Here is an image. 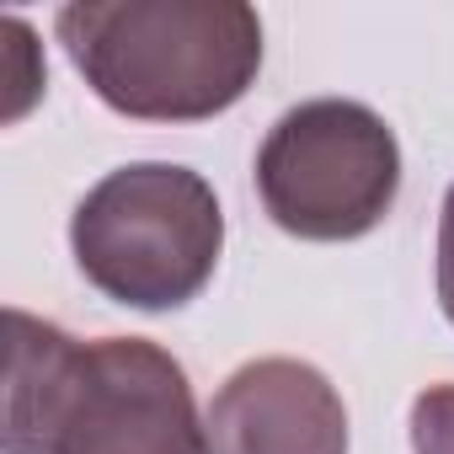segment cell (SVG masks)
Instances as JSON below:
<instances>
[{"label": "cell", "instance_id": "1", "mask_svg": "<svg viewBox=\"0 0 454 454\" xmlns=\"http://www.w3.org/2000/svg\"><path fill=\"white\" fill-rule=\"evenodd\" d=\"M6 454H208V422L160 342H81L27 310H6Z\"/></svg>", "mask_w": 454, "mask_h": 454}, {"label": "cell", "instance_id": "2", "mask_svg": "<svg viewBox=\"0 0 454 454\" xmlns=\"http://www.w3.org/2000/svg\"><path fill=\"white\" fill-rule=\"evenodd\" d=\"M54 33L86 86L139 123H203L262 70V17L247 0H70Z\"/></svg>", "mask_w": 454, "mask_h": 454}, {"label": "cell", "instance_id": "3", "mask_svg": "<svg viewBox=\"0 0 454 454\" xmlns=\"http://www.w3.org/2000/svg\"><path fill=\"white\" fill-rule=\"evenodd\" d=\"M70 247L97 294L160 316L208 289L224 252V214L192 166L134 160L81 198Z\"/></svg>", "mask_w": 454, "mask_h": 454}, {"label": "cell", "instance_id": "4", "mask_svg": "<svg viewBox=\"0 0 454 454\" xmlns=\"http://www.w3.org/2000/svg\"><path fill=\"white\" fill-rule=\"evenodd\" d=\"M401 192V145L390 123L348 97L289 107L257 150V198L300 241H358Z\"/></svg>", "mask_w": 454, "mask_h": 454}, {"label": "cell", "instance_id": "5", "mask_svg": "<svg viewBox=\"0 0 454 454\" xmlns=\"http://www.w3.org/2000/svg\"><path fill=\"white\" fill-rule=\"evenodd\" d=\"M208 454H348L337 385L300 358L241 364L208 401Z\"/></svg>", "mask_w": 454, "mask_h": 454}, {"label": "cell", "instance_id": "6", "mask_svg": "<svg viewBox=\"0 0 454 454\" xmlns=\"http://www.w3.org/2000/svg\"><path fill=\"white\" fill-rule=\"evenodd\" d=\"M411 449L454 454V385H427L411 401Z\"/></svg>", "mask_w": 454, "mask_h": 454}, {"label": "cell", "instance_id": "7", "mask_svg": "<svg viewBox=\"0 0 454 454\" xmlns=\"http://www.w3.org/2000/svg\"><path fill=\"white\" fill-rule=\"evenodd\" d=\"M438 305L454 326V182H449L443 208H438Z\"/></svg>", "mask_w": 454, "mask_h": 454}]
</instances>
